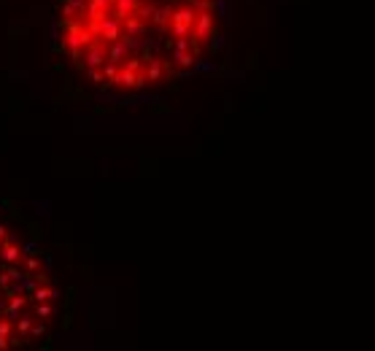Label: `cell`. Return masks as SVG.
Instances as JSON below:
<instances>
[{
    "label": "cell",
    "mask_w": 375,
    "mask_h": 351,
    "mask_svg": "<svg viewBox=\"0 0 375 351\" xmlns=\"http://www.w3.org/2000/svg\"><path fill=\"white\" fill-rule=\"evenodd\" d=\"M192 68L197 70V73H211V70H216V65L211 62V59H195V65H192Z\"/></svg>",
    "instance_id": "obj_19"
},
{
    "label": "cell",
    "mask_w": 375,
    "mask_h": 351,
    "mask_svg": "<svg viewBox=\"0 0 375 351\" xmlns=\"http://www.w3.org/2000/svg\"><path fill=\"white\" fill-rule=\"evenodd\" d=\"M30 335H32V338H41V335H46L43 322H41V324H32V327H30Z\"/></svg>",
    "instance_id": "obj_21"
},
{
    "label": "cell",
    "mask_w": 375,
    "mask_h": 351,
    "mask_svg": "<svg viewBox=\"0 0 375 351\" xmlns=\"http://www.w3.org/2000/svg\"><path fill=\"white\" fill-rule=\"evenodd\" d=\"M140 32H146V19H140L132 11L122 19V35H140Z\"/></svg>",
    "instance_id": "obj_10"
},
{
    "label": "cell",
    "mask_w": 375,
    "mask_h": 351,
    "mask_svg": "<svg viewBox=\"0 0 375 351\" xmlns=\"http://www.w3.org/2000/svg\"><path fill=\"white\" fill-rule=\"evenodd\" d=\"M35 316H38V319H41V322L51 319V316H54V306H51V300L35 303Z\"/></svg>",
    "instance_id": "obj_16"
},
{
    "label": "cell",
    "mask_w": 375,
    "mask_h": 351,
    "mask_svg": "<svg viewBox=\"0 0 375 351\" xmlns=\"http://www.w3.org/2000/svg\"><path fill=\"white\" fill-rule=\"evenodd\" d=\"M89 30L95 32L97 41H103V43H113V41H119V38H122V19L113 16V14H105L103 19H100V22L89 24Z\"/></svg>",
    "instance_id": "obj_2"
},
{
    "label": "cell",
    "mask_w": 375,
    "mask_h": 351,
    "mask_svg": "<svg viewBox=\"0 0 375 351\" xmlns=\"http://www.w3.org/2000/svg\"><path fill=\"white\" fill-rule=\"evenodd\" d=\"M84 5H86V0H65L59 14H62L65 22H68V19H84Z\"/></svg>",
    "instance_id": "obj_12"
},
{
    "label": "cell",
    "mask_w": 375,
    "mask_h": 351,
    "mask_svg": "<svg viewBox=\"0 0 375 351\" xmlns=\"http://www.w3.org/2000/svg\"><path fill=\"white\" fill-rule=\"evenodd\" d=\"M127 54H130V49H127V43L122 41V38L105 46V59H108V62H119V65H122L124 59H127Z\"/></svg>",
    "instance_id": "obj_11"
},
{
    "label": "cell",
    "mask_w": 375,
    "mask_h": 351,
    "mask_svg": "<svg viewBox=\"0 0 375 351\" xmlns=\"http://www.w3.org/2000/svg\"><path fill=\"white\" fill-rule=\"evenodd\" d=\"M24 306H27V295H11V300L3 306V311H5L8 319H16V316L24 311Z\"/></svg>",
    "instance_id": "obj_13"
},
{
    "label": "cell",
    "mask_w": 375,
    "mask_h": 351,
    "mask_svg": "<svg viewBox=\"0 0 375 351\" xmlns=\"http://www.w3.org/2000/svg\"><path fill=\"white\" fill-rule=\"evenodd\" d=\"M0 306H3V289H0Z\"/></svg>",
    "instance_id": "obj_28"
},
{
    "label": "cell",
    "mask_w": 375,
    "mask_h": 351,
    "mask_svg": "<svg viewBox=\"0 0 375 351\" xmlns=\"http://www.w3.org/2000/svg\"><path fill=\"white\" fill-rule=\"evenodd\" d=\"M195 59H197L195 51H178V49H173V62L181 65V68H192Z\"/></svg>",
    "instance_id": "obj_15"
},
{
    "label": "cell",
    "mask_w": 375,
    "mask_h": 351,
    "mask_svg": "<svg viewBox=\"0 0 375 351\" xmlns=\"http://www.w3.org/2000/svg\"><path fill=\"white\" fill-rule=\"evenodd\" d=\"M213 27H216V16H213V11H197L195 24H192V41H195L197 46L205 43L213 35Z\"/></svg>",
    "instance_id": "obj_3"
},
{
    "label": "cell",
    "mask_w": 375,
    "mask_h": 351,
    "mask_svg": "<svg viewBox=\"0 0 375 351\" xmlns=\"http://www.w3.org/2000/svg\"><path fill=\"white\" fill-rule=\"evenodd\" d=\"M146 81L149 84H159L165 78V59L162 57H146V70H143Z\"/></svg>",
    "instance_id": "obj_6"
},
{
    "label": "cell",
    "mask_w": 375,
    "mask_h": 351,
    "mask_svg": "<svg viewBox=\"0 0 375 351\" xmlns=\"http://www.w3.org/2000/svg\"><path fill=\"white\" fill-rule=\"evenodd\" d=\"M0 260H3L5 265H16L19 260H22V249H19V243L14 241V238H5V241L0 243Z\"/></svg>",
    "instance_id": "obj_8"
},
{
    "label": "cell",
    "mask_w": 375,
    "mask_h": 351,
    "mask_svg": "<svg viewBox=\"0 0 375 351\" xmlns=\"http://www.w3.org/2000/svg\"><path fill=\"white\" fill-rule=\"evenodd\" d=\"M19 249H22V257H24V254H35V251H38V243H24V246H19Z\"/></svg>",
    "instance_id": "obj_24"
},
{
    "label": "cell",
    "mask_w": 375,
    "mask_h": 351,
    "mask_svg": "<svg viewBox=\"0 0 375 351\" xmlns=\"http://www.w3.org/2000/svg\"><path fill=\"white\" fill-rule=\"evenodd\" d=\"M216 14H219V16L227 14V0H216Z\"/></svg>",
    "instance_id": "obj_25"
},
{
    "label": "cell",
    "mask_w": 375,
    "mask_h": 351,
    "mask_svg": "<svg viewBox=\"0 0 375 351\" xmlns=\"http://www.w3.org/2000/svg\"><path fill=\"white\" fill-rule=\"evenodd\" d=\"M35 208H38V214H43V216H46V214H49V203H38V205H35Z\"/></svg>",
    "instance_id": "obj_26"
},
{
    "label": "cell",
    "mask_w": 375,
    "mask_h": 351,
    "mask_svg": "<svg viewBox=\"0 0 375 351\" xmlns=\"http://www.w3.org/2000/svg\"><path fill=\"white\" fill-rule=\"evenodd\" d=\"M108 11H111V0H86V5H84V14L89 19V24L100 22Z\"/></svg>",
    "instance_id": "obj_7"
},
{
    "label": "cell",
    "mask_w": 375,
    "mask_h": 351,
    "mask_svg": "<svg viewBox=\"0 0 375 351\" xmlns=\"http://www.w3.org/2000/svg\"><path fill=\"white\" fill-rule=\"evenodd\" d=\"M105 46L108 43H103V41H95V43H89L86 46V54H84V62H81V68H100V65L105 62Z\"/></svg>",
    "instance_id": "obj_5"
},
{
    "label": "cell",
    "mask_w": 375,
    "mask_h": 351,
    "mask_svg": "<svg viewBox=\"0 0 375 351\" xmlns=\"http://www.w3.org/2000/svg\"><path fill=\"white\" fill-rule=\"evenodd\" d=\"M22 260H24V268H27L30 273H35V270H41V260H38V257H32V254H24Z\"/></svg>",
    "instance_id": "obj_20"
},
{
    "label": "cell",
    "mask_w": 375,
    "mask_h": 351,
    "mask_svg": "<svg viewBox=\"0 0 375 351\" xmlns=\"http://www.w3.org/2000/svg\"><path fill=\"white\" fill-rule=\"evenodd\" d=\"M195 16H197L195 5H192V3H184V5H178V8H173V14H170V24H167L165 30L170 32L173 38L192 35V24H195Z\"/></svg>",
    "instance_id": "obj_1"
},
{
    "label": "cell",
    "mask_w": 375,
    "mask_h": 351,
    "mask_svg": "<svg viewBox=\"0 0 375 351\" xmlns=\"http://www.w3.org/2000/svg\"><path fill=\"white\" fill-rule=\"evenodd\" d=\"M113 87H119V89H140V87H146V76L143 73H132V70H127V68H119V73L113 76Z\"/></svg>",
    "instance_id": "obj_4"
},
{
    "label": "cell",
    "mask_w": 375,
    "mask_h": 351,
    "mask_svg": "<svg viewBox=\"0 0 375 351\" xmlns=\"http://www.w3.org/2000/svg\"><path fill=\"white\" fill-rule=\"evenodd\" d=\"M224 43H227V41H224V35H213L211 49H213V51H219V49H224Z\"/></svg>",
    "instance_id": "obj_22"
},
{
    "label": "cell",
    "mask_w": 375,
    "mask_h": 351,
    "mask_svg": "<svg viewBox=\"0 0 375 351\" xmlns=\"http://www.w3.org/2000/svg\"><path fill=\"white\" fill-rule=\"evenodd\" d=\"M32 303H43V300H54L57 297V289H51L49 284H38L35 289H32V292L27 295Z\"/></svg>",
    "instance_id": "obj_14"
},
{
    "label": "cell",
    "mask_w": 375,
    "mask_h": 351,
    "mask_svg": "<svg viewBox=\"0 0 375 351\" xmlns=\"http://www.w3.org/2000/svg\"><path fill=\"white\" fill-rule=\"evenodd\" d=\"M11 284V276H8V270H3L0 268V289H5Z\"/></svg>",
    "instance_id": "obj_23"
},
{
    "label": "cell",
    "mask_w": 375,
    "mask_h": 351,
    "mask_svg": "<svg viewBox=\"0 0 375 351\" xmlns=\"http://www.w3.org/2000/svg\"><path fill=\"white\" fill-rule=\"evenodd\" d=\"M170 14H173V5H170V3H165V5H154V11H151V16H149V22H151L157 30H165L167 24H170Z\"/></svg>",
    "instance_id": "obj_9"
},
{
    "label": "cell",
    "mask_w": 375,
    "mask_h": 351,
    "mask_svg": "<svg viewBox=\"0 0 375 351\" xmlns=\"http://www.w3.org/2000/svg\"><path fill=\"white\" fill-rule=\"evenodd\" d=\"M14 327H16L19 335H27L30 327H32V316H16V319H14Z\"/></svg>",
    "instance_id": "obj_17"
},
{
    "label": "cell",
    "mask_w": 375,
    "mask_h": 351,
    "mask_svg": "<svg viewBox=\"0 0 375 351\" xmlns=\"http://www.w3.org/2000/svg\"><path fill=\"white\" fill-rule=\"evenodd\" d=\"M5 238H8V230H5V227H3V224H0V243H3V241H5Z\"/></svg>",
    "instance_id": "obj_27"
},
{
    "label": "cell",
    "mask_w": 375,
    "mask_h": 351,
    "mask_svg": "<svg viewBox=\"0 0 375 351\" xmlns=\"http://www.w3.org/2000/svg\"><path fill=\"white\" fill-rule=\"evenodd\" d=\"M122 68L132 70V73H143V59H140V57H130V54H127V62H122Z\"/></svg>",
    "instance_id": "obj_18"
}]
</instances>
